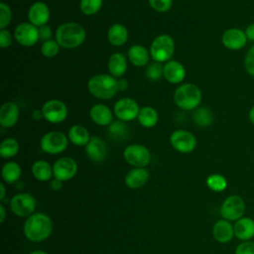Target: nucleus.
Here are the masks:
<instances>
[{
    "mask_svg": "<svg viewBox=\"0 0 254 254\" xmlns=\"http://www.w3.org/2000/svg\"><path fill=\"white\" fill-rule=\"evenodd\" d=\"M60 52V45L56 40H47L41 46V53L46 58H54Z\"/></svg>",
    "mask_w": 254,
    "mask_h": 254,
    "instance_id": "obj_36",
    "label": "nucleus"
},
{
    "mask_svg": "<svg viewBox=\"0 0 254 254\" xmlns=\"http://www.w3.org/2000/svg\"><path fill=\"white\" fill-rule=\"evenodd\" d=\"M113 110L120 121H131L138 117L140 108L134 99L123 97L116 101Z\"/></svg>",
    "mask_w": 254,
    "mask_h": 254,
    "instance_id": "obj_14",
    "label": "nucleus"
},
{
    "mask_svg": "<svg viewBox=\"0 0 254 254\" xmlns=\"http://www.w3.org/2000/svg\"><path fill=\"white\" fill-rule=\"evenodd\" d=\"M163 76L170 83H180L186 76V69L181 63L177 61H169L164 65Z\"/></svg>",
    "mask_w": 254,
    "mask_h": 254,
    "instance_id": "obj_22",
    "label": "nucleus"
},
{
    "mask_svg": "<svg viewBox=\"0 0 254 254\" xmlns=\"http://www.w3.org/2000/svg\"><path fill=\"white\" fill-rule=\"evenodd\" d=\"M39 36H40L41 40H44V42L47 41V40H50V38L52 37L51 28L47 25H44V26L40 27L39 28Z\"/></svg>",
    "mask_w": 254,
    "mask_h": 254,
    "instance_id": "obj_43",
    "label": "nucleus"
},
{
    "mask_svg": "<svg viewBox=\"0 0 254 254\" xmlns=\"http://www.w3.org/2000/svg\"><path fill=\"white\" fill-rule=\"evenodd\" d=\"M63 183H64L63 181L54 178V180H52L51 183H50V188H51L54 191H59V190H61L62 188H63Z\"/></svg>",
    "mask_w": 254,
    "mask_h": 254,
    "instance_id": "obj_44",
    "label": "nucleus"
},
{
    "mask_svg": "<svg viewBox=\"0 0 254 254\" xmlns=\"http://www.w3.org/2000/svg\"><path fill=\"white\" fill-rule=\"evenodd\" d=\"M54 224L50 216L43 212H34L24 222L23 232L32 242H42L50 237Z\"/></svg>",
    "mask_w": 254,
    "mask_h": 254,
    "instance_id": "obj_1",
    "label": "nucleus"
},
{
    "mask_svg": "<svg viewBox=\"0 0 254 254\" xmlns=\"http://www.w3.org/2000/svg\"><path fill=\"white\" fill-rule=\"evenodd\" d=\"M149 180V172L145 168H134L130 170L124 179L125 185L130 189H140Z\"/></svg>",
    "mask_w": 254,
    "mask_h": 254,
    "instance_id": "obj_23",
    "label": "nucleus"
},
{
    "mask_svg": "<svg viewBox=\"0 0 254 254\" xmlns=\"http://www.w3.org/2000/svg\"><path fill=\"white\" fill-rule=\"evenodd\" d=\"M234 254H254V241H241L235 248Z\"/></svg>",
    "mask_w": 254,
    "mask_h": 254,
    "instance_id": "obj_40",
    "label": "nucleus"
},
{
    "mask_svg": "<svg viewBox=\"0 0 254 254\" xmlns=\"http://www.w3.org/2000/svg\"><path fill=\"white\" fill-rule=\"evenodd\" d=\"M44 118L53 124L63 122L67 116L66 105L59 99H51L44 103L42 107Z\"/></svg>",
    "mask_w": 254,
    "mask_h": 254,
    "instance_id": "obj_10",
    "label": "nucleus"
},
{
    "mask_svg": "<svg viewBox=\"0 0 254 254\" xmlns=\"http://www.w3.org/2000/svg\"><path fill=\"white\" fill-rule=\"evenodd\" d=\"M12 43V35L6 29L0 30V47L2 49L8 48Z\"/></svg>",
    "mask_w": 254,
    "mask_h": 254,
    "instance_id": "obj_42",
    "label": "nucleus"
},
{
    "mask_svg": "<svg viewBox=\"0 0 254 254\" xmlns=\"http://www.w3.org/2000/svg\"><path fill=\"white\" fill-rule=\"evenodd\" d=\"M14 37L21 46L32 47L40 39L39 28L31 23H21L14 31Z\"/></svg>",
    "mask_w": 254,
    "mask_h": 254,
    "instance_id": "obj_13",
    "label": "nucleus"
},
{
    "mask_svg": "<svg viewBox=\"0 0 254 254\" xmlns=\"http://www.w3.org/2000/svg\"><path fill=\"white\" fill-rule=\"evenodd\" d=\"M164 74V66L161 64V63H153L148 65L146 69V76L149 80L156 81L162 77Z\"/></svg>",
    "mask_w": 254,
    "mask_h": 254,
    "instance_id": "obj_37",
    "label": "nucleus"
},
{
    "mask_svg": "<svg viewBox=\"0 0 254 254\" xmlns=\"http://www.w3.org/2000/svg\"><path fill=\"white\" fill-rule=\"evenodd\" d=\"M102 6V0H80V11L87 16L96 14Z\"/></svg>",
    "mask_w": 254,
    "mask_h": 254,
    "instance_id": "obj_35",
    "label": "nucleus"
},
{
    "mask_svg": "<svg viewBox=\"0 0 254 254\" xmlns=\"http://www.w3.org/2000/svg\"><path fill=\"white\" fill-rule=\"evenodd\" d=\"M77 172V164L70 157H63L58 159L53 165L54 178L63 182L72 179Z\"/></svg>",
    "mask_w": 254,
    "mask_h": 254,
    "instance_id": "obj_12",
    "label": "nucleus"
},
{
    "mask_svg": "<svg viewBox=\"0 0 254 254\" xmlns=\"http://www.w3.org/2000/svg\"><path fill=\"white\" fill-rule=\"evenodd\" d=\"M12 19V12L10 7L4 3H0V28L5 29L11 22Z\"/></svg>",
    "mask_w": 254,
    "mask_h": 254,
    "instance_id": "obj_38",
    "label": "nucleus"
},
{
    "mask_svg": "<svg viewBox=\"0 0 254 254\" xmlns=\"http://www.w3.org/2000/svg\"><path fill=\"white\" fill-rule=\"evenodd\" d=\"M174 101L183 110L195 109L201 101V91L193 83H184L176 89Z\"/></svg>",
    "mask_w": 254,
    "mask_h": 254,
    "instance_id": "obj_4",
    "label": "nucleus"
},
{
    "mask_svg": "<svg viewBox=\"0 0 254 254\" xmlns=\"http://www.w3.org/2000/svg\"><path fill=\"white\" fill-rule=\"evenodd\" d=\"M89 92L98 99H110L118 90V80L109 74H96L87 82Z\"/></svg>",
    "mask_w": 254,
    "mask_h": 254,
    "instance_id": "obj_3",
    "label": "nucleus"
},
{
    "mask_svg": "<svg viewBox=\"0 0 254 254\" xmlns=\"http://www.w3.org/2000/svg\"><path fill=\"white\" fill-rule=\"evenodd\" d=\"M32 174L34 176V178L40 182H47L49 180H51L53 175V167H51V165L44 160H39L36 161L33 165H32Z\"/></svg>",
    "mask_w": 254,
    "mask_h": 254,
    "instance_id": "obj_28",
    "label": "nucleus"
},
{
    "mask_svg": "<svg viewBox=\"0 0 254 254\" xmlns=\"http://www.w3.org/2000/svg\"><path fill=\"white\" fill-rule=\"evenodd\" d=\"M85 153L92 162L100 163L106 158L107 155L106 144L101 138L92 136L85 146Z\"/></svg>",
    "mask_w": 254,
    "mask_h": 254,
    "instance_id": "obj_17",
    "label": "nucleus"
},
{
    "mask_svg": "<svg viewBox=\"0 0 254 254\" xmlns=\"http://www.w3.org/2000/svg\"><path fill=\"white\" fill-rule=\"evenodd\" d=\"M108 70L110 74L114 77H121L127 70V61L126 58L120 54H112L108 60Z\"/></svg>",
    "mask_w": 254,
    "mask_h": 254,
    "instance_id": "obj_25",
    "label": "nucleus"
},
{
    "mask_svg": "<svg viewBox=\"0 0 254 254\" xmlns=\"http://www.w3.org/2000/svg\"><path fill=\"white\" fill-rule=\"evenodd\" d=\"M91 120L100 126H107L112 123L113 115L110 108L102 103L94 104L89 111Z\"/></svg>",
    "mask_w": 254,
    "mask_h": 254,
    "instance_id": "obj_21",
    "label": "nucleus"
},
{
    "mask_svg": "<svg viewBox=\"0 0 254 254\" xmlns=\"http://www.w3.org/2000/svg\"><path fill=\"white\" fill-rule=\"evenodd\" d=\"M193 121L200 127H206L213 122V115L208 108L198 107L193 113Z\"/></svg>",
    "mask_w": 254,
    "mask_h": 254,
    "instance_id": "obj_32",
    "label": "nucleus"
},
{
    "mask_svg": "<svg viewBox=\"0 0 254 254\" xmlns=\"http://www.w3.org/2000/svg\"><path fill=\"white\" fill-rule=\"evenodd\" d=\"M19 151V143L14 138H6L0 144V156L3 159H9L17 155Z\"/></svg>",
    "mask_w": 254,
    "mask_h": 254,
    "instance_id": "obj_31",
    "label": "nucleus"
},
{
    "mask_svg": "<svg viewBox=\"0 0 254 254\" xmlns=\"http://www.w3.org/2000/svg\"><path fill=\"white\" fill-rule=\"evenodd\" d=\"M107 38L111 45L115 47L123 46L128 40V30L122 24H119V23L113 24L108 29Z\"/></svg>",
    "mask_w": 254,
    "mask_h": 254,
    "instance_id": "obj_24",
    "label": "nucleus"
},
{
    "mask_svg": "<svg viewBox=\"0 0 254 254\" xmlns=\"http://www.w3.org/2000/svg\"><path fill=\"white\" fill-rule=\"evenodd\" d=\"M246 210V204L244 199L238 194L228 195L221 203L219 212L222 218L235 222L239 218L244 216Z\"/></svg>",
    "mask_w": 254,
    "mask_h": 254,
    "instance_id": "obj_6",
    "label": "nucleus"
},
{
    "mask_svg": "<svg viewBox=\"0 0 254 254\" xmlns=\"http://www.w3.org/2000/svg\"><path fill=\"white\" fill-rule=\"evenodd\" d=\"M6 218V210H5V207L3 204L0 205V222L3 223L4 220Z\"/></svg>",
    "mask_w": 254,
    "mask_h": 254,
    "instance_id": "obj_46",
    "label": "nucleus"
},
{
    "mask_svg": "<svg viewBox=\"0 0 254 254\" xmlns=\"http://www.w3.org/2000/svg\"><path fill=\"white\" fill-rule=\"evenodd\" d=\"M29 254H48V253L45 252V251H43V250H34V251L30 252Z\"/></svg>",
    "mask_w": 254,
    "mask_h": 254,
    "instance_id": "obj_51",
    "label": "nucleus"
},
{
    "mask_svg": "<svg viewBox=\"0 0 254 254\" xmlns=\"http://www.w3.org/2000/svg\"><path fill=\"white\" fill-rule=\"evenodd\" d=\"M206 186L209 190L215 192L223 191L227 188L226 179L220 174H212L206 178Z\"/></svg>",
    "mask_w": 254,
    "mask_h": 254,
    "instance_id": "obj_33",
    "label": "nucleus"
},
{
    "mask_svg": "<svg viewBox=\"0 0 254 254\" xmlns=\"http://www.w3.org/2000/svg\"><path fill=\"white\" fill-rule=\"evenodd\" d=\"M28 19L31 24L38 28L46 25L50 19V9L48 5L42 1L32 4L28 11Z\"/></svg>",
    "mask_w": 254,
    "mask_h": 254,
    "instance_id": "obj_16",
    "label": "nucleus"
},
{
    "mask_svg": "<svg viewBox=\"0 0 254 254\" xmlns=\"http://www.w3.org/2000/svg\"><path fill=\"white\" fill-rule=\"evenodd\" d=\"M213 238L219 243H228L234 236V227L231 221L224 218L218 219L212 227Z\"/></svg>",
    "mask_w": 254,
    "mask_h": 254,
    "instance_id": "obj_18",
    "label": "nucleus"
},
{
    "mask_svg": "<svg viewBox=\"0 0 254 254\" xmlns=\"http://www.w3.org/2000/svg\"><path fill=\"white\" fill-rule=\"evenodd\" d=\"M170 143L172 147L180 153H190L196 146V139L189 131L176 130L171 134Z\"/></svg>",
    "mask_w": 254,
    "mask_h": 254,
    "instance_id": "obj_11",
    "label": "nucleus"
},
{
    "mask_svg": "<svg viewBox=\"0 0 254 254\" xmlns=\"http://www.w3.org/2000/svg\"><path fill=\"white\" fill-rule=\"evenodd\" d=\"M175 52V41L169 35H160L154 39L150 47L151 58L157 63L169 62Z\"/></svg>",
    "mask_w": 254,
    "mask_h": 254,
    "instance_id": "obj_5",
    "label": "nucleus"
},
{
    "mask_svg": "<svg viewBox=\"0 0 254 254\" xmlns=\"http://www.w3.org/2000/svg\"><path fill=\"white\" fill-rule=\"evenodd\" d=\"M248 117H249V120L250 122L254 125V105L250 108L249 110V113H248Z\"/></svg>",
    "mask_w": 254,
    "mask_h": 254,
    "instance_id": "obj_49",
    "label": "nucleus"
},
{
    "mask_svg": "<svg viewBox=\"0 0 254 254\" xmlns=\"http://www.w3.org/2000/svg\"><path fill=\"white\" fill-rule=\"evenodd\" d=\"M127 81L125 80V79H119L118 80V89H120V90H123V89H125L126 87H127Z\"/></svg>",
    "mask_w": 254,
    "mask_h": 254,
    "instance_id": "obj_48",
    "label": "nucleus"
},
{
    "mask_svg": "<svg viewBox=\"0 0 254 254\" xmlns=\"http://www.w3.org/2000/svg\"><path fill=\"white\" fill-rule=\"evenodd\" d=\"M149 5L157 12H167L171 9L173 0H148Z\"/></svg>",
    "mask_w": 254,
    "mask_h": 254,
    "instance_id": "obj_39",
    "label": "nucleus"
},
{
    "mask_svg": "<svg viewBox=\"0 0 254 254\" xmlns=\"http://www.w3.org/2000/svg\"><path fill=\"white\" fill-rule=\"evenodd\" d=\"M244 66L246 71L254 77V45L249 49L245 56Z\"/></svg>",
    "mask_w": 254,
    "mask_h": 254,
    "instance_id": "obj_41",
    "label": "nucleus"
},
{
    "mask_svg": "<svg viewBox=\"0 0 254 254\" xmlns=\"http://www.w3.org/2000/svg\"><path fill=\"white\" fill-rule=\"evenodd\" d=\"M244 32H245V35L247 37V40L254 42V23L247 26V28Z\"/></svg>",
    "mask_w": 254,
    "mask_h": 254,
    "instance_id": "obj_45",
    "label": "nucleus"
},
{
    "mask_svg": "<svg viewBox=\"0 0 254 254\" xmlns=\"http://www.w3.org/2000/svg\"><path fill=\"white\" fill-rule=\"evenodd\" d=\"M68 140L75 146L82 147L86 146L90 140L89 133L87 129L81 125H73L69 128L67 134Z\"/></svg>",
    "mask_w": 254,
    "mask_h": 254,
    "instance_id": "obj_27",
    "label": "nucleus"
},
{
    "mask_svg": "<svg viewBox=\"0 0 254 254\" xmlns=\"http://www.w3.org/2000/svg\"><path fill=\"white\" fill-rule=\"evenodd\" d=\"M0 188H1V193H0V199L3 200L5 197V193H6V190H5V186L4 183L0 184Z\"/></svg>",
    "mask_w": 254,
    "mask_h": 254,
    "instance_id": "obj_50",
    "label": "nucleus"
},
{
    "mask_svg": "<svg viewBox=\"0 0 254 254\" xmlns=\"http://www.w3.org/2000/svg\"><path fill=\"white\" fill-rule=\"evenodd\" d=\"M128 59L135 66L141 67L148 64L150 52L141 45H133L128 51Z\"/></svg>",
    "mask_w": 254,
    "mask_h": 254,
    "instance_id": "obj_26",
    "label": "nucleus"
},
{
    "mask_svg": "<svg viewBox=\"0 0 254 254\" xmlns=\"http://www.w3.org/2000/svg\"><path fill=\"white\" fill-rule=\"evenodd\" d=\"M128 134V127L124 121H115L109 125L108 135L114 140L125 139Z\"/></svg>",
    "mask_w": 254,
    "mask_h": 254,
    "instance_id": "obj_34",
    "label": "nucleus"
},
{
    "mask_svg": "<svg viewBox=\"0 0 254 254\" xmlns=\"http://www.w3.org/2000/svg\"><path fill=\"white\" fill-rule=\"evenodd\" d=\"M68 143V137H66L63 132L51 131L46 133L41 141V149L48 154L57 155L64 152Z\"/></svg>",
    "mask_w": 254,
    "mask_h": 254,
    "instance_id": "obj_7",
    "label": "nucleus"
},
{
    "mask_svg": "<svg viewBox=\"0 0 254 254\" xmlns=\"http://www.w3.org/2000/svg\"><path fill=\"white\" fill-rule=\"evenodd\" d=\"M35 197L28 192H19L15 194L10 200L11 211L19 217H29L36 208Z\"/></svg>",
    "mask_w": 254,
    "mask_h": 254,
    "instance_id": "obj_9",
    "label": "nucleus"
},
{
    "mask_svg": "<svg viewBox=\"0 0 254 254\" xmlns=\"http://www.w3.org/2000/svg\"><path fill=\"white\" fill-rule=\"evenodd\" d=\"M137 118L143 127L152 128L158 123L159 114L155 108L151 106H145L140 109Z\"/></svg>",
    "mask_w": 254,
    "mask_h": 254,
    "instance_id": "obj_30",
    "label": "nucleus"
},
{
    "mask_svg": "<svg viewBox=\"0 0 254 254\" xmlns=\"http://www.w3.org/2000/svg\"><path fill=\"white\" fill-rule=\"evenodd\" d=\"M123 158L126 163L135 168H145L151 161V153L144 145L132 144L124 149Z\"/></svg>",
    "mask_w": 254,
    "mask_h": 254,
    "instance_id": "obj_8",
    "label": "nucleus"
},
{
    "mask_svg": "<svg viewBox=\"0 0 254 254\" xmlns=\"http://www.w3.org/2000/svg\"><path fill=\"white\" fill-rule=\"evenodd\" d=\"M19 119V108L14 102H5L0 108V125L3 128H11Z\"/></svg>",
    "mask_w": 254,
    "mask_h": 254,
    "instance_id": "obj_20",
    "label": "nucleus"
},
{
    "mask_svg": "<svg viewBox=\"0 0 254 254\" xmlns=\"http://www.w3.org/2000/svg\"><path fill=\"white\" fill-rule=\"evenodd\" d=\"M247 37L245 32L238 28H229L222 34L221 42L223 46L232 51L242 49L247 43Z\"/></svg>",
    "mask_w": 254,
    "mask_h": 254,
    "instance_id": "obj_15",
    "label": "nucleus"
},
{
    "mask_svg": "<svg viewBox=\"0 0 254 254\" xmlns=\"http://www.w3.org/2000/svg\"><path fill=\"white\" fill-rule=\"evenodd\" d=\"M22 174L21 167L16 162H7L3 165L1 170V176L5 183L14 184L17 183Z\"/></svg>",
    "mask_w": 254,
    "mask_h": 254,
    "instance_id": "obj_29",
    "label": "nucleus"
},
{
    "mask_svg": "<svg viewBox=\"0 0 254 254\" xmlns=\"http://www.w3.org/2000/svg\"><path fill=\"white\" fill-rule=\"evenodd\" d=\"M85 40L84 28L73 22L60 25L56 31V41L64 49H74L80 46Z\"/></svg>",
    "mask_w": 254,
    "mask_h": 254,
    "instance_id": "obj_2",
    "label": "nucleus"
},
{
    "mask_svg": "<svg viewBox=\"0 0 254 254\" xmlns=\"http://www.w3.org/2000/svg\"><path fill=\"white\" fill-rule=\"evenodd\" d=\"M32 117H33L35 120H39V119H41L42 117H44L42 110H41V111H40V110H34L33 113H32Z\"/></svg>",
    "mask_w": 254,
    "mask_h": 254,
    "instance_id": "obj_47",
    "label": "nucleus"
},
{
    "mask_svg": "<svg viewBox=\"0 0 254 254\" xmlns=\"http://www.w3.org/2000/svg\"><path fill=\"white\" fill-rule=\"evenodd\" d=\"M234 236L240 240H251L254 237V219L248 216H243L236 220L233 224Z\"/></svg>",
    "mask_w": 254,
    "mask_h": 254,
    "instance_id": "obj_19",
    "label": "nucleus"
}]
</instances>
